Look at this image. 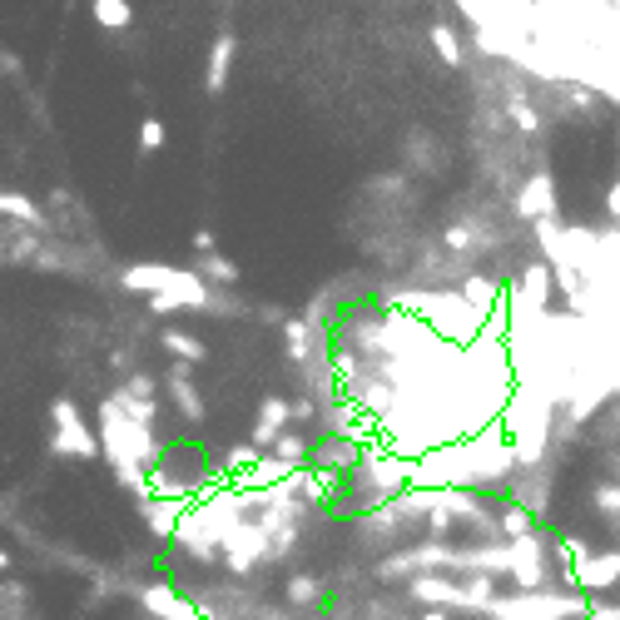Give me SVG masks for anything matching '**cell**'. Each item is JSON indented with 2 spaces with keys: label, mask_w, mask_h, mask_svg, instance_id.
I'll return each instance as SVG.
<instances>
[{
  "label": "cell",
  "mask_w": 620,
  "mask_h": 620,
  "mask_svg": "<svg viewBox=\"0 0 620 620\" xmlns=\"http://www.w3.org/2000/svg\"><path fill=\"white\" fill-rule=\"evenodd\" d=\"M516 214H521L526 224H536V219H556V179H551L546 169H536V174L516 189Z\"/></svg>",
  "instance_id": "5"
},
{
  "label": "cell",
  "mask_w": 620,
  "mask_h": 620,
  "mask_svg": "<svg viewBox=\"0 0 620 620\" xmlns=\"http://www.w3.org/2000/svg\"><path fill=\"white\" fill-rule=\"evenodd\" d=\"M308 452H313L308 437H303V432H288V427L268 442V457H278V462H288V467H308Z\"/></svg>",
  "instance_id": "16"
},
{
  "label": "cell",
  "mask_w": 620,
  "mask_h": 620,
  "mask_svg": "<svg viewBox=\"0 0 620 620\" xmlns=\"http://www.w3.org/2000/svg\"><path fill=\"white\" fill-rule=\"evenodd\" d=\"M50 422H55V432H50V452L55 457H80V462L100 457V437L85 427V417H80V407L70 397L50 402Z\"/></svg>",
  "instance_id": "2"
},
{
  "label": "cell",
  "mask_w": 620,
  "mask_h": 620,
  "mask_svg": "<svg viewBox=\"0 0 620 620\" xmlns=\"http://www.w3.org/2000/svg\"><path fill=\"white\" fill-rule=\"evenodd\" d=\"M184 511H189V501H179V496H149L144 501V516H149V531L154 536H174V526H179Z\"/></svg>",
  "instance_id": "13"
},
{
  "label": "cell",
  "mask_w": 620,
  "mask_h": 620,
  "mask_svg": "<svg viewBox=\"0 0 620 620\" xmlns=\"http://www.w3.org/2000/svg\"><path fill=\"white\" fill-rule=\"evenodd\" d=\"M263 452L253 447V442H239V447H229V472H248L253 462H258Z\"/></svg>",
  "instance_id": "26"
},
{
  "label": "cell",
  "mask_w": 620,
  "mask_h": 620,
  "mask_svg": "<svg viewBox=\"0 0 620 620\" xmlns=\"http://www.w3.org/2000/svg\"><path fill=\"white\" fill-rule=\"evenodd\" d=\"M90 15L100 30H129L134 25V5L129 0H90Z\"/></svg>",
  "instance_id": "18"
},
{
  "label": "cell",
  "mask_w": 620,
  "mask_h": 620,
  "mask_svg": "<svg viewBox=\"0 0 620 620\" xmlns=\"http://www.w3.org/2000/svg\"><path fill=\"white\" fill-rule=\"evenodd\" d=\"M164 392L179 402V412H184L189 422L204 417V397H199V387H194V363H174L169 377H164Z\"/></svg>",
  "instance_id": "9"
},
{
  "label": "cell",
  "mask_w": 620,
  "mask_h": 620,
  "mask_svg": "<svg viewBox=\"0 0 620 620\" xmlns=\"http://www.w3.org/2000/svg\"><path fill=\"white\" fill-rule=\"evenodd\" d=\"M551 263L541 258V263H531V268H521V278H516V308L521 313H546V303H551Z\"/></svg>",
  "instance_id": "7"
},
{
  "label": "cell",
  "mask_w": 620,
  "mask_h": 620,
  "mask_svg": "<svg viewBox=\"0 0 620 620\" xmlns=\"http://www.w3.org/2000/svg\"><path fill=\"white\" fill-rule=\"evenodd\" d=\"M407 154H412V164H422V169H432V164H437V149H432V139H427V134H412Z\"/></svg>",
  "instance_id": "24"
},
{
  "label": "cell",
  "mask_w": 620,
  "mask_h": 620,
  "mask_svg": "<svg viewBox=\"0 0 620 620\" xmlns=\"http://www.w3.org/2000/svg\"><path fill=\"white\" fill-rule=\"evenodd\" d=\"M412 601L447 606V611H472L467 606V586H452V581H437V576H417L412 581Z\"/></svg>",
  "instance_id": "11"
},
{
  "label": "cell",
  "mask_w": 620,
  "mask_h": 620,
  "mask_svg": "<svg viewBox=\"0 0 620 620\" xmlns=\"http://www.w3.org/2000/svg\"><path fill=\"white\" fill-rule=\"evenodd\" d=\"M323 338H328V333H318L308 318H288V323H283V353H288L298 368H308L313 358H323V353H328V348H323Z\"/></svg>",
  "instance_id": "8"
},
{
  "label": "cell",
  "mask_w": 620,
  "mask_h": 620,
  "mask_svg": "<svg viewBox=\"0 0 620 620\" xmlns=\"http://www.w3.org/2000/svg\"><path fill=\"white\" fill-rule=\"evenodd\" d=\"M506 110H511V120H516V129H521V134H541V115H536V110H531L521 95H511V100H506Z\"/></svg>",
  "instance_id": "22"
},
{
  "label": "cell",
  "mask_w": 620,
  "mask_h": 620,
  "mask_svg": "<svg viewBox=\"0 0 620 620\" xmlns=\"http://www.w3.org/2000/svg\"><path fill=\"white\" fill-rule=\"evenodd\" d=\"M442 244L452 248V253H472V229L467 224H447L442 229Z\"/></svg>",
  "instance_id": "25"
},
{
  "label": "cell",
  "mask_w": 620,
  "mask_h": 620,
  "mask_svg": "<svg viewBox=\"0 0 620 620\" xmlns=\"http://www.w3.org/2000/svg\"><path fill=\"white\" fill-rule=\"evenodd\" d=\"M219 556L229 561L234 576H248V571L268 556V531H263L258 521H244V516H239V521L219 536Z\"/></svg>",
  "instance_id": "3"
},
{
  "label": "cell",
  "mask_w": 620,
  "mask_h": 620,
  "mask_svg": "<svg viewBox=\"0 0 620 620\" xmlns=\"http://www.w3.org/2000/svg\"><path fill=\"white\" fill-rule=\"evenodd\" d=\"M10 561H15V556H10V551H0V571H5V566H10Z\"/></svg>",
  "instance_id": "32"
},
{
  "label": "cell",
  "mask_w": 620,
  "mask_h": 620,
  "mask_svg": "<svg viewBox=\"0 0 620 620\" xmlns=\"http://www.w3.org/2000/svg\"><path fill=\"white\" fill-rule=\"evenodd\" d=\"M139 606L149 611V616H159V620H209L194 601H184L169 581H154V586H144L139 591Z\"/></svg>",
  "instance_id": "6"
},
{
  "label": "cell",
  "mask_w": 620,
  "mask_h": 620,
  "mask_svg": "<svg viewBox=\"0 0 620 620\" xmlns=\"http://www.w3.org/2000/svg\"><path fill=\"white\" fill-rule=\"evenodd\" d=\"M432 45H437V60H442V65H452V70L467 60V55H462V35H457L447 20H437V25H432Z\"/></svg>",
  "instance_id": "19"
},
{
  "label": "cell",
  "mask_w": 620,
  "mask_h": 620,
  "mask_svg": "<svg viewBox=\"0 0 620 620\" xmlns=\"http://www.w3.org/2000/svg\"><path fill=\"white\" fill-rule=\"evenodd\" d=\"M397 303L417 308L422 318H432V323H427L432 333H447V338H457V343H472V338L482 333V323H487L462 293H412V298H397Z\"/></svg>",
  "instance_id": "1"
},
{
  "label": "cell",
  "mask_w": 620,
  "mask_h": 620,
  "mask_svg": "<svg viewBox=\"0 0 620 620\" xmlns=\"http://www.w3.org/2000/svg\"><path fill=\"white\" fill-rule=\"evenodd\" d=\"M159 343H164V353H174L179 363H204V358H209V348H204L194 333H179V328H164Z\"/></svg>",
  "instance_id": "17"
},
{
  "label": "cell",
  "mask_w": 620,
  "mask_h": 620,
  "mask_svg": "<svg viewBox=\"0 0 620 620\" xmlns=\"http://www.w3.org/2000/svg\"><path fill=\"white\" fill-rule=\"evenodd\" d=\"M606 214H611V219H620V179L611 184V189H606Z\"/></svg>",
  "instance_id": "29"
},
{
  "label": "cell",
  "mask_w": 620,
  "mask_h": 620,
  "mask_svg": "<svg viewBox=\"0 0 620 620\" xmlns=\"http://www.w3.org/2000/svg\"><path fill=\"white\" fill-rule=\"evenodd\" d=\"M566 581L576 591H611L620 581V551H586L566 566Z\"/></svg>",
  "instance_id": "4"
},
{
  "label": "cell",
  "mask_w": 620,
  "mask_h": 620,
  "mask_svg": "<svg viewBox=\"0 0 620 620\" xmlns=\"http://www.w3.org/2000/svg\"><path fill=\"white\" fill-rule=\"evenodd\" d=\"M462 298H467L482 318H487V313H501V303H506V298H501V283H496V278H482V273H472V278L462 283Z\"/></svg>",
  "instance_id": "14"
},
{
  "label": "cell",
  "mask_w": 620,
  "mask_h": 620,
  "mask_svg": "<svg viewBox=\"0 0 620 620\" xmlns=\"http://www.w3.org/2000/svg\"><path fill=\"white\" fill-rule=\"evenodd\" d=\"M194 248H199V253H214V248H219V234H214V229H199V234H194Z\"/></svg>",
  "instance_id": "28"
},
{
  "label": "cell",
  "mask_w": 620,
  "mask_h": 620,
  "mask_svg": "<svg viewBox=\"0 0 620 620\" xmlns=\"http://www.w3.org/2000/svg\"><path fill=\"white\" fill-rule=\"evenodd\" d=\"M422 620H452V616H447V611H427Z\"/></svg>",
  "instance_id": "31"
},
{
  "label": "cell",
  "mask_w": 620,
  "mask_h": 620,
  "mask_svg": "<svg viewBox=\"0 0 620 620\" xmlns=\"http://www.w3.org/2000/svg\"><path fill=\"white\" fill-rule=\"evenodd\" d=\"M234 55H239V40H234V35H219L214 50H209V65H204V90H209V95H224V90H229Z\"/></svg>",
  "instance_id": "10"
},
{
  "label": "cell",
  "mask_w": 620,
  "mask_h": 620,
  "mask_svg": "<svg viewBox=\"0 0 620 620\" xmlns=\"http://www.w3.org/2000/svg\"><path fill=\"white\" fill-rule=\"evenodd\" d=\"M496 531H501L506 541H516V536L536 531V516H531L521 501H506V506H501V521H496Z\"/></svg>",
  "instance_id": "20"
},
{
  "label": "cell",
  "mask_w": 620,
  "mask_h": 620,
  "mask_svg": "<svg viewBox=\"0 0 620 620\" xmlns=\"http://www.w3.org/2000/svg\"><path fill=\"white\" fill-rule=\"evenodd\" d=\"M120 392H129V397H154V377L149 372H134V377H124Z\"/></svg>",
  "instance_id": "27"
},
{
  "label": "cell",
  "mask_w": 620,
  "mask_h": 620,
  "mask_svg": "<svg viewBox=\"0 0 620 620\" xmlns=\"http://www.w3.org/2000/svg\"><path fill=\"white\" fill-rule=\"evenodd\" d=\"M288 601H293V606H318V601H323V586H318L313 576H293V581H288Z\"/></svg>",
  "instance_id": "21"
},
{
  "label": "cell",
  "mask_w": 620,
  "mask_h": 620,
  "mask_svg": "<svg viewBox=\"0 0 620 620\" xmlns=\"http://www.w3.org/2000/svg\"><path fill=\"white\" fill-rule=\"evenodd\" d=\"M164 139H169V129H164V120H154V115H149V120L139 124V149H144V154H154V149H164Z\"/></svg>",
  "instance_id": "23"
},
{
  "label": "cell",
  "mask_w": 620,
  "mask_h": 620,
  "mask_svg": "<svg viewBox=\"0 0 620 620\" xmlns=\"http://www.w3.org/2000/svg\"><path fill=\"white\" fill-rule=\"evenodd\" d=\"M5 244H10V219H0V258H5Z\"/></svg>",
  "instance_id": "30"
},
{
  "label": "cell",
  "mask_w": 620,
  "mask_h": 620,
  "mask_svg": "<svg viewBox=\"0 0 620 620\" xmlns=\"http://www.w3.org/2000/svg\"><path fill=\"white\" fill-rule=\"evenodd\" d=\"M194 273H199L204 283H219V288H234V283H239V263H234V258H224L219 248H214V253H199Z\"/></svg>",
  "instance_id": "15"
},
{
  "label": "cell",
  "mask_w": 620,
  "mask_h": 620,
  "mask_svg": "<svg viewBox=\"0 0 620 620\" xmlns=\"http://www.w3.org/2000/svg\"><path fill=\"white\" fill-rule=\"evenodd\" d=\"M288 422H293V417H288V397H263L258 422H253V447H258V452H268V442H273Z\"/></svg>",
  "instance_id": "12"
}]
</instances>
